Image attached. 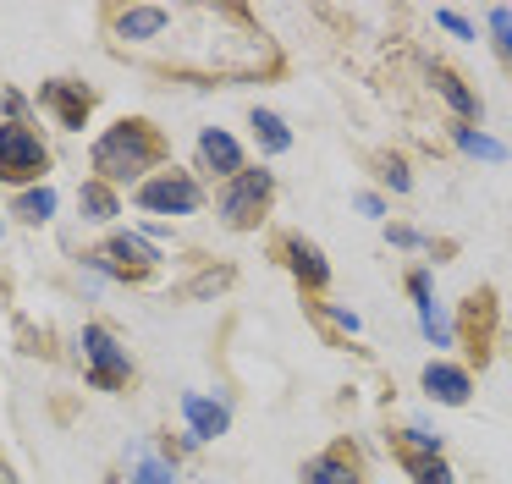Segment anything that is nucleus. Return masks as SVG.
<instances>
[{
  "instance_id": "obj_1",
  "label": "nucleus",
  "mask_w": 512,
  "mask_h": 484,
  "mask_svg": "<svg viewBox=\"0 0 512 484\" xmlns=\"http://www.w3.org/2000/svg\"><path fill=\"white\" fill-rule=\"evenodd\" d=\"M160 154V138L144 127V121H122V127H111L100 143H94V165H100L111 182H133L138 171H149Z\"/></svg>"
},
{
  "instance_id": "obj_2",
  "label": "nucleus",
  "mask_w": 512,
  "mask_h": 484,
  "mask_svg": "<svg viewBox=\"0 0 512 484\" xmlns=\"http://www.w3.org/2000/svg\"><path fill=\"white\" fill-rule=\"evenodd\" d=\"M39 171H45V143H39V132L6 121V127H0V176H6V182H28V176H39Z\"/></svg>"
},
{
  "instance_id": "obj_3",
  "label": "nucleus",
  "mask_w": 512,
  "mask_h": 484,
  "mask_svg": "<svg viewBox=\"0 0 512 484\" xmlns=\"http://www.w3.org/2000/svg\"><path fill=\"white\" fill-rule=\"evenodd\" d=\"M138 204L155 209V215H193L199 209V187L188 176H155V182L138 187Z\"/></svg>"
},
{
  "instance_id": "obj_4",
  "label": "nucleus",
  "mask_w": 512,
  "mask_h": 484,
  "mask_svg": "<svg viewBox=\"0 0 512 484\" xmlns=\"http://www.w3.org/2000/svg\"><path fill=\"white\" fill-rule=\"evenodd\" d=\"M265 198H270V171H237V182L226 187V198H221V215L232 220V226H248Z\"/></svg>"
},
{
  "instance_id": "obj_5",
  "label": "nucleus",
  "mask_w": 512,
  "mask_h": 484,
  "mask_svg": "<svg viewBox=\"0 0 512 484\" xmlns=\"http://www.w3.org/2000/svg\"><path fill=\"white\" fill-rule=\"evenodd\" d=\"M83 352H89V363H94V385H122L127 380V352L116 347L100 325L83 330Z\"/></svg>"
},
{
  "instance_id": "obj_6",
  "label": "nucleus",
  "mask_w": 512,
  "mask_h": 484,
  "mask_svg": "<svg viewBox=\"0 0 512 484\" xmlns=\"http://www.w3.org/2000/svg\"><path fill=\"white\" fill-rule=\"evenodd\" d=\"M182 418H188L193 440H215V435H226V424H232V413H226L221 402H210V396H182Z\"/></svg>"
},
{
  "instance_id": "obj_7",
  "label": "nucleus",
  "mask_w": 512,
  "mask_h": 484,
  "mask_svg": "<svg viewBox=\"0 0 512 484\" xmlns=\"http://www.w3.org/2000/svg\"><path fill=\"white\" fill-rule=\"evenodd\" d=\"M424 391L446 407H463L468 402V374L452 369V363H430V369H424Z\"/></svg>"
},
{
  "instance_id": "obj_8",
  "label": "nucleus",
  "mask_w": 512,
  "mask_h": 484,
  "mask_svg": "<svg viewBox=\"0 0 512 484\" xmlns=\"http://www.w3.org/2000/svg\"><path fill=\"white\" fill-rule=\"evenodd\" d=\"M413 303H419L424 336H430L435 347H446V341H452V325H446V314L435 308V297H430V275H413Z\"/></svg>"
},
{
  "instance_id": "obj_9",
  "label": "nucleus",
  "mask_w": 512,
  "mask_h": 484,
  "mask_svg": "<svg viewBox=\"0 0 512 484\" xmlns=\"http://www.w3.org/2000/svg\"><path fill=\"white\" fill-rule=\"evenodd\" d=\"M199 149H204V160H210L215 171H226V176H237V171H243V149H237V143L226 138L221 127H204Z\"/></svg>"
},
{
  "instance_id": "obj_10",
  "label": "nucleus",
  "mask_w": 512,
  "mask_h": 484,
  "mask_svg": "<svg viewBox=\"0 0 512 484\" xmlns=\"http://www.w3.org/2000/svg\"><path fill=\"white\" fill-rule=\"evenodd\" d=\"M166 22H171L166 6H138V11H127V17L116 22V33H122V39H155Z\"/></svg>"
},
{
  "instance_id": "obj_11",
  "label": "nucleus",
  "mask_w": 512,
  "mask_h": 484,
  "mask_svg": "<svg viewBox=\"0 0 512 484\" xmlns=\"http://www.w3.org/2000/svg\"><path fill=\"white\" fill-rule=\"evenodd\" d=\"M287 253H292V270H298L309 286H325V281H331V264L320 259V248H314V242L292 237V242H287Z\"/></svg>"
},
{
  "instance_id": "obj_12",
  "label": "nucleus",
  "mask_w": 512,
  "mask_h": 484,
  "mask_svg": "<svg viewBox=\"0 0 512 484\" xmlns=\"http://www.w3.org/2000/svg\"><path fill=\"white\" fill-rule=\"evenodd\" d=\"M45 99L61 110V121H67V127H83V116H89V94H78V88H67V83H50Z\"/></svg>"
},
{
  "instance_id": "obj_13",
  "label": "nucleus",
  "mask_w": 512,
  "mask_h": 484,
  "mask_svg": "<svg viewBox=\"0 0 512 484\" xmlns=\"http://www.w3.org/2000/svg\"><path fill=\"white\" fill-rule=\"evenodd\" d=\"M303 484H358V473L347 468L342 457H314L309 468H303Z\"/></svg>"
},
{
  "instance_id": "obj_14",
  "label": "nucleus",
  "mask_w": 512,
  "mask_h": 484,
  "mask_svg": "<svg viewBox=\"0 0 512 484\" xmlns=\"http://www.w3.org/2000/svg\"><path fill=\"white\" fill-rule=\"evenodd\" d=\"M254 132H259V143H265L270 154L292 149V132H287V121H281V116H270V110H254Z\"/></svg>"
},
{
  "instance_id": "obj_15",
  "label": "nucleus",
  "mask_w": 512,
  "mask_h": 484,
  "mask_svg": "<svg viewBox=\"0 0 512 484\" xmlns=\"http://www.w3.org/2000/svg\"><path fill=\"white\" fill-rule=\"evenodd\" d=\"M435 88H441V99L457 110V116H474V110H479V105H474V94H468V88L457 83V77L446 72V66H435Z\"/></svg>"
},
{
  "instance_id": "obj_16",
  "label": "nucleus",
  "mask_w": 512,
  "mask_h": 484,
  "mask_svg": "<svg viewBox=\"0 0 512 484\" xmlns=\"http://www.w3.org/2000/svg\"><path fill=\"white\" fill-rule=\"evenodd\" d=\"M78 204L89 209V220H111L116 215V198H111V187H100V182H89L78 193Z\"/></svg>"
},
{
  "instance_id": "obj_17",
  "label": "nucleus",
  "mask_w": 512,
  "mask_h": 484,
  "mask_svg": "<svg viewBox=\"0 0 512 484\" xmlns=\"http://www.w3.org/2000/svg\"><path fill=\"white\" fill-rule=\"evenodd\" d=\"M457 143H463L468 154H479V160H507V149H501L496 138H485V132H474V127L457 132Z\"/></svg>"
},
{
  "instance_id": "obj_18",
  "label": "nucleus",
  "mask_w": 512,
  "mask_h": 484,
  "mask_svg": "<svg viewBox=\"0 0 512 484\" xmlns=\"http://www.w3.org/2000/svg\"><path fill=\"white\" fill-rule=\"evenodd\" d=\"M133 484H177V473H171V462L138 451V479H133Z\"/></svg>"
},
{
  "instance_id": "obj_19",
  "label": "nucleus",
  "mask_w": 512,
  "mask_h": 484,
  "mask_svg": "<svg viewBox=\"0 0 512 484\" xmlns=\"http://www.w3.org/2000/svg\"><path fill=\"white\" fill-rule=\"evenodd\" d=\"M17 209H23V220H34V226H39V220H50V209H56V193H50V187L23 193V204H17Z\"/></svg>"
},
{
  "instance_id": "obj_20",
  "label": "nucleus",
  "mask_w": 512,
  "mask_h": 484,
  "mask_svg": "<svg viewBox=\"0 0 512 484\" xmlns=\"http://www.w3.org/2000/svg\"><path fill=\"white\" fill-rule=\"evenodd\" d=\"M490 33H496V50L512 61V11H507V6L490 11Z\"/></svg>"
},
{
  "instance_id": "obj_21",
  "label": "nucleus",
  "mask_w": 512,
  "mask_h": 484,
  "mask_svg": "<svg viewBox=\"0 0 512 484\" xmlns=\"http://www.w3.org/2000/svg\"><path fill=\"white\" fill-rule=\"evenodd\" d=\"M111 259H133V264H149V248H144V242H138V237H116L111 242Z\"/></svg>"
},
{
  "instance_id": "obj_22",
  "label": "nucleus",
  "mask_w": 512,
  "mask_h": 484,
  "mask_svg": "<svg viewBox=\"0 0 512 484\" xmlns=\"http://www.w3.org/2000/svg\"><path fill=\"white\" fill-rule=\"evenodd\" d=\"M413 473H419V484H452V473H446V462H441V457L413 462Z\"/></svg>"
},
{
  "instance_id": "obj_23",
  "label": "nucleus",
  "mask_w": 512,
  "mask_h": 484,
  "mask_svg": "<svg viewBox=\"0 0 512 484\" xmlns=\"http://www.w3.org/2000/svg\"><path fill=\"white\" fill-rule=\"evenodd\" d=\"M435 22H441L446 33H457V39H474V28H468V22L457 17V11H435Z\"/></svg>"
},
{
  "instance_id": "obj_24",
  "label": "nucleus",
  "mask_w": 512,
  "mask_h": 484,
  "mask_svg": "<svg viewBox=\"0 0 512 484\" xmlns=\"http://www.w3.org/2000/svg\"><path fill=\"white\" fill-rule=\"evenodd\" d=\"M358 209H364V215H369V220H380V209H386V204H380V198H375V193H358Z\"/></svg>"
},
{
  "instance_id": "obj_25",
  "label": "nucleus",
  "mask_w": 512,
  "mask_h": 484,
  "mask_svg": "<svg viewBox=\"0 0 512 484\" xmlns=\"http://www.w3.org/2000/svg\"><path fill=\"white\" fill-rule=\"evenodd\" d=\"M0 484H17V479H12V473H6V468H0Z\"/></svg>"
}]
</instances>
